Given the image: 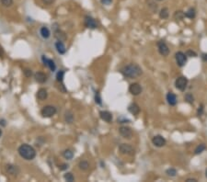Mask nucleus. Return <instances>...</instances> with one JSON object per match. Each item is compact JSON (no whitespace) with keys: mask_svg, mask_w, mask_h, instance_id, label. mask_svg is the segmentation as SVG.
Segmentation results:
<instances>
[{"mask_svg":"<svg viewBox=\"0 0 207 182\" xmlns=\"http://www.w3.org/2000/svg\"><path fill=\"white\" fill-rule=\"evenodd\" d=\"M121 73L125 77L136 78L143 74V71H142V69L139 66H137L135 64H130L128 66H123L121 69Z\"/></svg>","mask_w":207,"mask_h":182,"instance_id":"f257e3e1","label":"nucleus"},{"mask_svg":"<svg viewBox=\"0 0 207 182\" xmlns=\"http://www.w3.org/2000/svg\"><path fill=\"white\" fill-rule=\"evenodd\" d=\"M18 152H19L20 155L22 158H24L25 160H32L36 156L35 149L32 146H30V145H27V144L21 145L18 149Z\"/></svg>","mask_w":207,"mask_h":182,"instance_id":"f03ea898","label":"nucleus"},{"mask_svg":"<svg viewBox=\"0 0 207 182\" xmlns=\"http://www.w3.org/2000/svg\"><path fill=\"white\" fill-rule=\"evenodd\" d=\"M56 108L54 106H51V105H47L45 107L42 108L41 113L43 117L45 118H50V117H53L55 113H56Z\"/></svg>","mask_w":207,"mask_h":182,"instance_id":"7ed1b4c3","label":"nucleus"},{"mask_svg":"<svg viewBox=\"0 0 207 182\" xmlns=\"http://www.w3.org/2000/svg\"><path fill=\"white\" fill-rule=\"evenodd\" d=\"M187 85H188V79L185 77H180L175 81L176 88L180 90V91H184L187 87Z\"/></svg>","mask_w":207,"mask_h":182,"instance_id":"20e7f679","label":"nucleus"},{"mask_svg":"<svg viewBox=\"0 0 207 182\" xmlns=\"http://www.w3.org/2000/svg\"><path fill=\"white\" fill-rule=\"evenodd\" d=\"M119 151L123 155H134V149L132 145L128 144H122L119 146Z\"/></svg>","mask_w":207,"mask_h":182,"instance_id":"39448f33","label":"nucleus"},{"mask_svg":"<svg viewBox=\"0 0 207 182\" xmlns=\"http://www.w3.org/2000/svg\"><path fill=\"white\" fill-rule=\"evenodd\" d=\"M175 59H176L177 65L180 67H182L185 66V64L187 62V55H186V53H184L182 52H178L175 54Z\"/></svg>","mask_w":207,"mask_h":182,"instance_id":"423d86ee","label":"nucleus"},{"mask_svg":"<svg viewBox=\"0 0 207 182\" xmlns=\"http://www.w3.org/2000/svg\"><path fill=\"white\" fill-rule=\"evenodd\" d=\"M152 143L155 146L157 147H163L164 145H166V139L162 136V135H155L153 138H152Z\"/></svg>","mask_w":207,"mask_h":182,"instance_id":"0eeeda50","label":"nucleus"},{"mask_svg":"<svg viewBox=\"0 0 207 182\" xmlns=\"http://www.w3.org/2000/svg\"><path fill=\"white\" fill-rule=\"evenodd\" d=\"M143 91V88H142V86L138 83H133L130 85L129 87V92L134 95V96H138L142 93Z\"/></svg>","mask_w":207,"mask_h":182,"instance_id":"6e6552de","label":"nucleus"},{"mask_svg":"<svg viewBox=\"0 0 207 182\" xmlns=\"http://www.w3.org/2000/svg\"><path fill=\"white\" fill-rule=\"evenodd\" d=\"M158 47H159V52L161 55L168 56L170 54V49L164 41H159L158 42Z\"/></svg>","mask_w":207,"mask_h":182,"instance_id":"1a4fd4ad","label":"nucleus"},{"mask_svg":"<svg viewBox=\"0 0 207 182\" xmlns=\"http://www.w3.org/2000/svg\"><path fill=\"white\" fill-rule=\"evenodd\" d=\"M84 23H85V26L88 29H91V30H94V29H97L98 28V23L97 21L90 16H86L85 17V20H84Z\"/></svg>","mask_w":207,"mask_h":182,"instance_id":"9d476101","label":"nucleus"},{"mask_svg":"<svg viewBox=\"0 0 207 182\" xmlns=\"http://www.w3.org/2000/svg\"><path fill=\"white\" fill-rule=\"evenodd\" d=\"M119 133L120 134L125 138V139H131L132 136H133V132L131 130V128L129 127H126V126H122L119 128Z\"/></svg>","mask_w":207,"mask_h":182,"instance_id":"9b49d317","label":"nucleus"},{"mask_svg":"<svg viewBox=\"0 0 207 182\" xmlns=\"http://www.w3.org/2000/svg\"><path fill=\"white\" fill-rule=\"evenodd\" d=\"M99 116H100L102 120L106 121V123H110L112 121V114L108 110H101L99 112Z\"/></svg>","mask_w":207,"mask_h":182,"instance_id":"f8f14e48","label":"nucleus"},{"mask_svg":"<svg viewBox=\"0 0 207 182\" xmlns=\"http://www.w3.org/2000/svg\"><path fill=\"white\" fill-rule=\"evenodd\" d=\"M41 59H42V62H43V64L47 66V67H49V69L51 70V71H55V69H56V66H55V62L52 59H48V58H46L44 55L41 57Z\"/></svg>","mask_w":207,"mask_h":182,"instance_id":"ddd939ff","label":"nucleus"},{"mask_svg":"<svg viewBox=\"0 0 207 182\" xmlns=\"http://www.w3.org/2000/svg\"><path fill=\"white\" fill-rule=\"evenodd\" d=\"M20 168L18 166H14V165H8L7 166V172L12 176H18L20 174Z\"/></svg>","mask_w":207,"mask_h":182,"instance_id":"4468645a","label":"nucleus"},{"mask_svg":"<svg viewBox=\"0 0 207 182\" xmlns=\"http://www.w3.org/2000/svg\"><path fill=\"white\" fill-rule=\"evenodd\" d=\"M34 78L35 80L40 83V84H43L47 81V77L45 74H43L42 72H37L35 75H34Z\"/></svg>","mask_w":207,"mask_h":182,"instance_id":"2eb2a0df","label":"nucleus"},{"mask_svg":"<svg viewBox=\"0 0 207 182\" xmlns=\"http://www.w3.org/2000/svg\"><path fill=\"white\" fill-rule=\"evenodd\" d=\"M167 101L170 106H175L177 104V97L173 92H169L167 94Z\"/></svg>","mask_w":207,"mask_h":182,"instance_id":"dca6fc26","label":"nucleus"},{"mask_svg":"<svg viewBox=\"0 0 207 182\" xmlns=\"http://www.w3.org/2000/svg\"><path fill=\"white\" fill-rule=\"evenodd\" d=\"M128 110H129V112H131L133 115H137V114H139V112H140V108H139V106H138L136 103H132V104L129 105Z\"/></svg>","mask_w":207,"mask_h":182,"instance_id":"f3484780","label":"nucleus"},{"mask_svg":"<svg viewBox=\"0 0 207 182\" xmlns=\"http://www.w3.org/2000/svg\"><path fill=\"white\" fill-rule=\"evenodd\" d=\"M55 48H56V51L58 52V53H60V54H64V53H66V46H65V44H64L63 41H58L55 43Z\"/></svg>","mask_w":207,"mask_h":182,"instance_id":"a211bd4d","label":"nucleus"},{"mask_svg":"<svg viewBox=\"0 0 207 182\" xmlns=\"http://www.w3.org/2000/svg\"><path fill=\"white\" fill-rule=\"evenodd\" d=\"M48 97V93H47V90L45 88H40L37 92V98L40 99V100H44L46 99Z\"/></svg>","mask_w":207,"mask_h":182,"instance_id":"6ab92c4d","label":"nucleus"},{"mask_svg":"<svg viewBox=\"0 0 207 182\" xmlns=\"http://www.w3.org/2000/svg\"><path fill=\"white\" fill-rule=\"evenodd\" d=\"M55 37L58 41H65L66 40V33H65L64 31H62V30H56V31L55 32Z\"/></svg>","mask_w":207,"mask_h":182,"instance_id":"aec40b11","label":"nucleus"},{"mask_svg":"<svg viewBox=\"0 0 207 182\" xmlns=\"http://www.w3.org/2000/svg\"><path fill=\"white\" fill-rule=\"evenodd\" d=\"M170 16V12H169V9L168 8H163L160 9L159 11V17L160 19H163V20H167Z\"/></svg>","mask_w":207,"mask_h":182,"instance_id":"412c9836","label":"nucleus"},{"mask_svg":"<svg viewBox=\"0 0 207 182\" xmlns=\"http://www.w3.org/2000/svg\"><path fill=\"white\" fill-rule=\"evenodd\" d=\"M195 16H196V10H195L193 8L189 9L185 12V17H186V18H188V19L192 20V19H194V18H195Z\"/></svg>","mask_w":207,"mask_h":182,"instance_id":"4be33fe9","label":"nucleus"},{"mask_svg":"<svg viewBox=\"0 0 207 182\" xmlns=\"http://www.w3.org/2000/svg\"><path fill=\"white\" fill-rule=\"evenodd\" d=\"M40 33H41V37L43 39H48L50 37V35H51L50 30H49V29L47 27H42L41 29V30H40Z\"/></svg>","mask_w":207,"mask_h":182,"instance_id":"5701e85b","label":"nucleus"},{"mask_svg":"<svg viewBox=\"0 0 207 182\" xmlns=\"http://www.w3.org/2000/svg\"><path fill=\"white\" fill-rule=\"evenodd\" d=\"M63 156L67 160H71L74 156V152L70 149H66L63 152Z\"/></svg>","mask_w":207,"mask_h":182,"instance_id":"b1692460","label":"nucleus"},{"mask_svg":"<svg viewBox=\"0 0 207 182\" xmlns=\"http://www.w3.org/2000/svg\"><path fill=\"white\" fill-rule=\"evenodd\" d=\"M65 120L66 121V123H72L74 120V115L71 111H66L65 115Z\"/></svg>","mask_w":207,"mask_h":182,"instance_id":"393cba45","label":"nucleus"},{"mask_svg":"<svg viewBox=\"0 0 207 182\" xmlns=\"http://www.w3.org/2000/svg\"><path fill=\"white\" fill-rule=\"evenodd\" d=\"M174 19L176 20H181L185 18V13L181 10H177L175 13H174Z\"/></svg>","mask_w":207,"mask_h":182,"instance_id":"a878e982","label":"nucleus"},{"mask_svg":"<svg viewBox=\"0 0 207 182\" xmlns=\"http://www.w3.org/2000/svg\"><path fill=\"white\" fill-rule=\"evenodd\" d=\"M205 149H206V145H203V144L199 145L195 148L194 154H195V155H200V154H202Z\"/></svg>","mask_w":207,"mask_h":182,"instance_id":"bb28decb","label":"nucleus"},{"mask_svg":"<svg viewBox=\"0 0 207 182\" xmlns=\"http://www.w3.org/2000/svg\"><path fill=\"white\" fill-rule=\"evenodd\" d=\"M78 166H79V168L81 169V170H83V171H86V170H87L88 169V167H89V164H88V162L87 161H80L79 162V164H78Z\"/></svg>","mask_w":207,"mask_h":182,"instance_id":"cd10ccee","label":"nucleus"},{"mask_svg":"<svg viewBox=\"0 0 207 182\" xmlns=\"http://www.w3.org/2000/svg\"><path fill=\"white\" fill-rule=\"evenodd\" d=\"M184 99L186 100V102H188L190 104H192L194 101V98H193L192 94H191V93H187L184 97Z\"/></svg>","mask_w":207,"mask_h":182,"instance_id":"c85d7f7f","label":"nucleus"},{"mask_svg":"<svg viewBox=\"0 0 207 182\" xmlns=\"http://www.w3.org/2000/svg\"><path fill=\"white\" fill-rule=\"evenodd\" d=\"M64 178L66 179V181H68V182H73L75 180V177L73 176L72 173H66L64 175Z\"/></svg>","mask_w":207,"mask_h":182,"instance_id":"c756f323","label":"nucleus"},{"mask_svg":"<svg viewBox=\"0 0 207 182\" xmlns=\"http://www.w3.org/2000/svg\"><path fill=\"white\" fill-rule=\"evenodd\" d=\"M64 76H65V71L60 70L57 74H56V80L58 82H63L64 80Z\"/></svg>","mask_w":207,"mask_h":182,"instance_id":"7c9ffc66","label":"nucleus"},{"mask_svg":"<svg viewBox=\"0 0 207 182\" xmlns=\"http://www.w3.org/2000/svg\"><path fill=\"white\" fill-rule=\"evenodd\" d=\"M166 174L168 175V176H170V177H175L176 175H177V170L175 169V168H169V169H167V171H166Z\"/></svg>","mask_w":207,"mask_h":182,"instance_id":"2f4dec72","label":"nucleus"},{"mask_svg":"<svg viewBox=\"0 0 207 182\" xmlns=\"http://www.w3.org/2000/svg\"><path fill=\"white\" fill-rule=\"evenodd\" d=\"M2 3V5L6 8H9V7H11L13 5V0H0Z\"/></svg>","mask_w":207,"mask_h":182,"instance_id":"473e14b6","label":"nucleus"},{"mask_svg":"<svg viewBox=\"0 0 207 182\" xmlns=\"http://www.w3.org/2000/svg\"><path fill=\"white\" fill-rule=\"evenodd\" d=\"M95 101L98 105H101V103H102L101 102V98H100V95H99V92L98 91H97L96 94H95Z\"/></svg>","mask_w":207,"mask_h":182,"instance_id":"72a5a7b5","label":"nucleus"},{"mask_svg":"<svg viewBox=\"0 0 207 182\" xmlns=\"http://www.w3.org/2000/svg\"><path fill=\"white\" fill-rule=\"evenodd\" d=\"M186 55L189 57H197V53L195 52H193L192 50H188L186 52Z\"/></svg>","mask_w":207,"mask_h":182,"instance_id":"f704fd0d","label":"nucleus"},{"mask_svg":"<svg viewBox=\"0 0 207 182\" xmlns=\"http://www.w3.org/2000/svg\"><path fill=\"white\" fill-rule=\"evenodd\" d=\"M100 2L102 5H106V6H109L112 4V0H100Z\"/></svg>","mask_w":207,"mask_h":182,"instance_id":"c9c22d12","label":"nucleus"},{"mask_svg":"<svg viewBox=\"0 0 207 182\" xmlns=\"http://www.w3.org/2000/svg\"><path fill=\"white\" fill-rule=\"evenodd\" d=\"M24 75H25L27 77H30L31 75H32V72H31V70H30V69H25V70H24Z\"/></svg>","mask_w":207,"mask_h":182,"instance_id":"e433bc0d","label":"nucleus"},{"mask_svg":"<svg viewBox=\"0 0 207 182\" xmlns=\"http://www.w3.org/2000/svg\"><path fill=\"white\" fill-rule=\"evenodd\" d=\"M41 1L44 5H52L55 0H41Z\"/></svg>","mask_w":207,"mask_h":182,"instance_id":"4c0bfd02","label":"nucleus"},{"mask_svg":"<svg viewBox=\"0 0 207 182\" xmlns=\"http://www.w3.org/2000/svg\"><path fill=\"white\" fill-rule=\"evenodd\" d=\"M202 112H203V105L202 104V105L199 107L198 110H197V115H198V116H201V115L202 114Z\"/></svg>","mask_w":207,"mask_h":182,"instance_id":"58836bf2","label":"nucleus"},{"mask_svg":"<svg viewBox=\"0 0 207 182\" xmlns=\"http://www.w3.org/2000/svg\"><path fill=\"white\" fill-rule=\"evenodd\" d=\"M67 167H68V165H66V164H63L59 166L60 170H66V169H67Z\"/></svg>","mask_w":207,"mask_h":182,"instance_id":"ea45409f","label":"nucleus"},{"mask_svg":"<svg viewBox=\"0 0 207 182\" xmlns=\"http://www.w3.org/2000/svg\"><path fill=\"white\" fill-rule=\"evenodd\" d=\"M118 121H119V123H129V120H127V119H123V120L119 119Z\"/></svg>","mask_w":207,"mask_h":182,"instance_id":"a19ab883","label":"nucleus"},{"mask_svg":"<svg viewBox=\"0 0 207 182\" xmlns=\"http://www.w3.org/2000/svg\"><path fill=\"white\" fill-rule=\"evenodd\" d=\"M198 180L196 178H187L186 182H197Z\"/></svg>","mask_w":207,"mask_h":182,"instance_id":"79ce46f5","label":"nucleus"},{"mask_svg":"<svg viewBox=\"0 0 207 182\" xmlns=\"http://www.w3.org/2000/svg\"><path fill=\"white\" fill-rule=\"evenodd\" d=\"M202 60L204 61V62H207V53H203L202 55Z\"/></svg>","mask_w":207,"mask_h":182,"instance_id":"37998d69","label":"nucleus"},{"mask_svg":"<svg viewBox=\"0 0 207 182\" xmlns=\"http://www.w3.org/2000/svg\"><path fill=\"white\" fill-rule=\"evenodd\" d=\"M6 123V121H5L4 120H0V125L2 124L3 126H5V125H6V123Z\"/></svg>","mask_w":207,"mask_h":182,"instance_id":"c03bdc74","label":"nucleus"},{"mask_svg":"<svg viewBox=\"0 0 207 182\" xmlns=\"http://www.w3.org/2000/svg\"><path fill=\"white\" fill-rule=\"evenodd\" d=\"M1 135H2V130L0 129V136H1Z\"/></svg>","mask_w":207,"mask_h":182,"instance_id":"a18cd8bd","label":"nucleus"},{"mask_svg":"<svg viewBox=\"0 0 207 182\" xmlns=\"http://www.w3.org/2000/svg\"><path fill=\"white\" fill-rule=\"evenodd\" d=\"M205 176H206V177H207V168H206V170H205Z\"/></svg>","mask_w":207,"mask_h":182,"instance_id":"49530a36","label":"nucleus"},{"mask_svg":"<svg viewBox=\"0 0 207 182\" xmlns=\"http://www.w3.org/2000/svg\"><path fill=\"white\" fill-rule=\"evenodd\" d=\"M158 1H163V0H158Z\"/></svg>","mask_w":207,"mask_h":182,"instance_id":"de8ad7c7","label":"nucleus"}]
</instances>
